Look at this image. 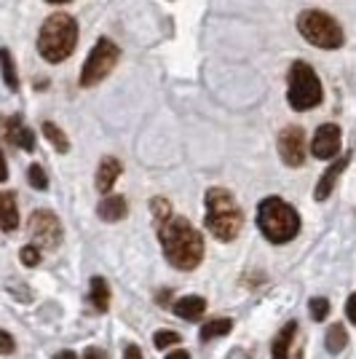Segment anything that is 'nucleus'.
I'll return each instance as SVG.
<instances>
[{"label":"nucleus","mask_w":356,"mask_h":359,"mask_svg":"<svg viewBox=\"0 0 356 359\" xmlns=\"http://www.w3.org/2000/svg\"><path fill=\"white\" fill-rule=\"evenodd\" d=\"M297 32L308 41V43L319 46V48H341L345 35H343V27L327 14V11H319V8H308L297 16Z\"/></svg>","instance_id":"423d86ee"},{"label":"nucleus","mask_w":356,"mask_h":359,"mask_svg":"<svg viewBox=\"0 0 356 359\" xmlns=\"http://www.w3.org/2000/svg\"><path fill=\"white\" fill-rule=\"evenodd\" d=\"M345 316H348V319L356 325V292L348 298V303H345Z\"/></svg>","instance_id":"c85d7f7f"},{"label":"nucleus","mask_w":356,"mask_h":359,"mask_svg":"<svg viewBox=\"0 0 356 359\" xmlns=\"http://www.w3.org/2000/svg\"><path fill=\"white\" fill-rule=\"evenodd\" d=\"M121 177V161L113 156H104L97 169V191L100 194H110V188L116 185V180Z\"/></svg>","instance_id":"ddd939ff"},{"label":"nucleus","mask_w":356,"mask_h":359,"mask_svg":"<svg viewBox=\"0 0 356 359\" xmlns=\"http://www.w3.org/2000/svg\"><path fill=\"white\" fill-rule=\"evenodd\" d=\"M279 156L287 166H303L306 161V135L300 126H287L279 135Z\"/></svg>","instance_id":"1a4fd4ad"},{"label":"nucleus","mask_w":356,"mask_h":359,"mask_svg":"<svg viewBox=\"0 0 356 359\" xmlns=\"http://www.w3.org/2000/svg\"><path fill=\"white\" fill-rule=\"evenodd\" d=\"M158 239L166 260L177 271H193L204 257V239L185 217H169L158 223Z\"/></svg>","instance_id":"f257e3e1"},{"label":"nucleus","mask_w":356,"mask_h":359,"mask_svg":"<svg viewBox=\"0 0 356 359\" xmlns=\"http://www.w3.org/2000/svg\"><path fill=\"white\" fill-rule=\"evenodd\" d=\"M150 207H153V215H156V220L163 223V220H169L172 217V207H169V201L166 198H153L150 201Z\"/></svg>","instance_id":"a878e982"},{"label":"nucleus","mask_w":356,"mask_h":359,"mask_svg":"<svg viewBox=\"0 0 356 359\" xmlns=\"http://www.w3.org/2000/svg\"><path fill=\"white\" fill-rule=\"evenodd\" d=\"M295 330H297L295 322L284 325L282 332H279V338L273 341V348H271V359H289V348H292V338H295Z\"/></svg>","instance_id":"f3484780"},{"label":"nucleus","mask_w":356,"mask_h":359,"mask_svg":"<svg viewBox=\"0 0 356 359\" xmlns=\"http://www.w3.org/2000/svg\"><path fill=\"white\" fill-rule=\"evenodd\" d=\"M0 73H3V81H6L8 89H19V75H16L14 57H11L8 48H0Z\"/></svg>","instance_id":"6ab92c4d"},{"label":"nucleus","mask_w":356,"mask_h":359,"mask_svg":"<svg viewBox=\"0 0 356 359\" xmlns=\"http://www.w3.org/2000/svg\"><path fill=\"white\" fill-rule=\"evenodd\" d=\"M91 303L97 311H107L110 309V287L102 276H94L91 279Z\"/></svg>","instance_id":"a211bd4d"},{"label":"nucleus","mask_w":356,"mask_h":359,"mask_svg":"<svg viewBox=\"0 0 356 359\" xmlns=\"http://www.w3.org/2000/svg\"><path fill=\"white\" fill-rule=\"evenodd\" d=\"M327 351H332V354H341L343 348L348 346V332H345V327L343 325H332V327L327 330Z\"/></svg>","instance_id":"aec40b11"},{"label":"nucleus","mask_w":356,"mask_h":359,"mask_svg":"<svg viewBox=\"0 0 356 359\" xmlns=\"http://www.w3.org/2000/svg\"><path fill=\"white\" fill-rule=\"evenodd\" d=\"M54 359H78V357H75L73 351H60V354H57Z\"/></svg>","instance_id":"72a5a7b5"},{"label":"nucleus","mask_w":356,"mask_h":359,"mask_svg":"<svg viewBox=\"0 0 356 359\" xmlns=\"http://www.w3.org/2000/svg\"><path fill=\"white\" fill-rule=\"evenodd\" d=\"M83 359H107V354H104L102 348H89V351H86V357Z\"/></svg>","instance_id":"7c9ffc66"},{"label":"nucleus","mask_w":356,"mask_h":359,"mask_svg":"<svg viewBox=\"0 0 356 359\" xmlns=\"http://www.w3.org/2000/svg\"><path fill=\"white\" fill-rule=\"evenodd\" d=\"M78 43V22L70 14H51L38 35V51L46 62L60 65L75 51Z\"/></svg>","instance_id":"f03ea898"},{"label":"nucleus","mask_w":356,"mask_h":359,"mask_svg":"<svg viewBox=\"0 0 356 359\" xmlns=\"http://www.w3.org/2000/svg\"><path fill=\"white\" fill-rule=\"evenodd\" d=\"M121 60V48L110 38H100L97 46L89 51V57L83 62V70H81V86L91 89L97 86L100 81H104L107 75L113 73V67Z\"/></svg>","instance_id":"0eeeda50"},{"label":"nucleus","mask_w":356,"mask_h":359,"mask_svg":"<svg viewBox=\"0 0 356 359\" xmlns=\"http://www.w3.org/2000/svg\"><path fill=\"white\" fill-rule=\"evenodd\" d=\"M324 100V89H322V81L319 75L313 73L311 65L306 62H295L289 67V91H287V102L297 113H306L311 107L322 105Z\"/></svg>","instance_id":"39448f33"},{"label":"nucleus","mask_w":356,"mask_h":359,"mask_svg":"<svg viewBox=\"0 0 356 359\" xmlns=\"http://www.w3.org/2000/svg\"><path fill=\"white\" fill-rule=\"evenodd\" d=\"M207 228L220 241H233L244 228V215L236 198L223 188L207 191Z\"/></svg>","instance_id":"20e7f679"},{"label":"nucleus","mask_w":356,"mask_h":359,"mask_svg":"<svg viewBox=\"0 0 356 359\" xmlns=\"http://www.w3.org/2000/svg\"><path fill=\"white\" fill-rule=\"evenodd\" d=\"M46 3H70V0H46Z\"/></svg>","instance_id":"f704fd0d"},{"label":"nucleus","mask_w":356,"mask_h":359,"mask_svg":"<svg viewBox=\"0 0 356 359\" xmlns=\"http://www.w3.org/2000/svg\"><path fill=\"white\" fill-rule=\"evenodd\" d=\"M6 180H8V166H6V156L0 150V182H6Z\"/></svg>","instance_id":"c756f323"},{"label":"nucleus","mask_w":356,"mask_h":359,"mask_svg":"<svg viewBox=\"0 0 356 359\" xmlns=\"http://www.w3.org/2000/svg\"><path fill=\"white\" fill-rule=\"evenodd\" d=\"M308 311H311L313 322H322V319H327V316H329V300H327V298H313L311 303H308Z\"/></svg>","instance_id":"5701e85b"},{"label":"nucleus","mask_w":356,"mask_h":359,"mask_svg":"<svg viewBox=\"0 0 356 359\" xmlns=\"http://www.w3.org/2000/svg\"><path fill=\"white\" fill-rule=\"evenodd\" d=\"M19 257H22V263L25 266H38L41 263V250L35 247V244H27V247H22V252H19Z\"/></svg>","instance_id":"bb28decb"},{"label":"nucleus","mask_w":356,"mask_h":359,"mask_svg":"<svg viewBox=\"0 0 356 359\" xmlns=\"http://www.w3.org/2000/svg\"><path fill=\"white\" fill-rule=\"evenodd\" d=\"M27 177H30L32 188H38V191H46V188H48V177H46L43 166L32 164L30 169H27Z\"/></svg>","instance_id":"b1692460"},{"label":"nucleus","mask_w":356,"mask_h":359,"mask_svg":"<svg viewBox=\"0 0 356 359\" xmlns=\"http://www.w3.org/2000/svg\"><path fill=\"white\" fill-rule=\"evenodd\" d=\"M207 311V300L198 298V295H185V298H179L174 303V314L179 319H188V322H196V319H201Z\"/></svg>","instance_id":"4468645a"},{"label":"nucleus","mask_w":356,"mask_h":359,"mask_svg":"<svg viewBox=\"0 0 356 359\" xmlns=\"http://www.w3.org/2000/svg\"><path fill=\"white\" fill-rule=\"evenodd\" d=\"M257 225L271 244H287L297 236L300 217L284 198L271 196V198H263L257 207Z\"/></svg>","instance_id":"7ed1b4c3"},{"label":"nucleus","mask_w":356,"mask_h":359,"mask_svg":"<svg viewBox=\"0 0 356 359\" xmlns=\"http://www.w3.org/2000/svg\"><path fill=\"white\" fill-rule=\"evenodd\" d=\"M166 359H191V357H188V351H172Z\"/></svg>","instance_id":"473e14b6"},{"label":"nucleus","mask_w":356,"mask_h":359,"mask_svg":"<svg viewBox=\"0 0 356 359\" xmlns=\"http://www.w3.org/2000/svg\"><path fill=\"white\" fill-rule=\"evenodd\" d=\"M100 217H102L104 223H118L121 217H126V198H121V196H107L102 204H100Z\"/></svg>","instance_id":"dca6fc26"},{"label":"nucleus","mask_w":356,"mask_h":359,"mask_svg":"<svg viewBox=\"0 0 356 359\" xmlns=\"http://www.w3.org/2000/svg\"><path fill=\"white\" fill-rule=\"evenodd\" d=\"M123 359H142V351H139L137 346H129L126 354H123Z\"/></svg>","instance_id":"2f4dec72"},{"label":"nucleus","mask_w":356,"mask_h":359,"mask_svg":"<svg viewBox=\"0 0 356 359\" xmlns=\"http://www.w3.org/2000/svg\"><path fill=\"white\" fill-rule=\"evenodd\" d=\"M27 231H30V239L38 250H57L62 244V223L54 212L48 210L32 212Z\"/></svg>","instance_id":"6e6552de"},{"label":"nucleus","mask_w":356,"mask_h":359,"mask_svg":"<svg viewBox=\"0 0 356 359\" xmlns=\"http://www.w3.org/2000/svg\"><path fill=\"white\" fill-rule=\"evenodd\" d=\"M177 344H179V335L172 332V330H158V332L153 335V346H156V348H166V346H177Z\"/></svg>","instance_id":"393cba45"},{"label":"nucleus","mask_w":356,"mask_h":359,"mask_svg":"<svg viewBox=\"0 0 356 359\" xmlns=\"http://www.w3.org/2000/svg\"><path fill=\"white\" fill-rule=\"evenodd\" d=\"M311 153L316 158H335L341 153V126L322 123L311 140Z\"/></svg>","instance_id":"9d476101"},{"label":"nucleus","mask_w":356,"mask_h":359,"mask_svg":"<svg viewBox=\"0 0 356 359\" xmlns=\"http://www.w3.org/2000/svg\"><path fill=\"white\" fill-rule=\"evenodd\" d=\"M233 330V322L231 319H212L201 327V341H212V338H223Z\"/></svg>","instance_id":"412c9836"},{"label":"nucleus","mask_w":356,"mask_h":359,"mask_svg":"<svg viewBox=\"0 0 356 359\" xmlns=\"http://www.w3.org/2000/svg\"><path fill=\"white\" fill-rule=\"evenodd\" d=\"M0 132L8 137V142H14V145H19L22 150H35V135H32L30 129L22 123V118L19 116H14V118H0Z\"/></svg>","instance_id":"9b49d317"},{"label":"nucleus","mask_w":356,"mask_h":359,"mask_svg":"<svg viewBox=\"0 0 356 359\" xmlns=\"http://www.w3.org/2000/svg\"><path fill=\"white\" fill-rule=\"evenodd\" d=\"M348 161H351V156L345 153V156H335V164L327 169L324 175H322V180H319V185H316V201H327V196L332 194V188H335V182L341 180L343 169L348 166Z\"/></svg>","instance_id":"f8f14e48"},{"label":"nucleus","mask_w":356,"mask_h":359,"mask_svg":"<svg viewBox=\"0 0 356 359\" xmlns=\"http://www.w3.org/2000/svg\"><path fill=\"white\" fill-rule=\"evenodd\" d=\"M43 135H46V140L54 145V148L60 150V153H67V150H70V140L64 137V132H62L57 123L46 121V123H43Z\"/></svg>","instance_id":"4be33fe9"},{"label":"nucleus","mask_w":356,"mask_h":359,"mask_svg":"<svg viewBox=\"0 0 356 359\" xmlns=\"http://www.w3.org/2000/svg\"><path fill=\"white\" fill-rule=\"evenodd\" d=\"M19 225V210H16V196L3 191L0 194V228L3 231H16Z\"/></svg>","instance_id":"2eb2a0df"},{"label":"nucleus","mask_w":356,"mask_h":359,"mask_svg":"<svg viewBox=\"0 0 356 359\" xmlns=\"http://www.w3.org/2000/svg\"><path fill=\"white\" fill-rule=\"evenodd\" d=\"M11 351H14V338L0 330V354H11Z\"/></svg>","instance_id":"cd10ccee"}]
</instances>
